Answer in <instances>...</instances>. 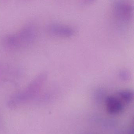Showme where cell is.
Here are the masks:
<instances>
[{
  "label": "cell",
  "mask_w": 134,
  "mask_h": 134,
  "mask_svg": "<svg viewBox=\"0 0 134 134\" xmlns=\"http://www.w3.org/2000/svg\"><path fill=\"white\" fill-rule=\"evenodd\" d=\"M106 106L107 112L112 114L120 113L124 107L121 101L114 96H109L107 98Z\"/></svg>",
  "instance_id": "1"
},
{
  "label": "cell",
  "mask_w": 134,
  "mask_h": 134,
  "mask_svg": "<svg viewBox=\"0 0 134 134\" xmlns=\"http://www.w3.org/2000/svg\"><path fill=\"white\" fill-rule=\"evenodd\" d=\"M58 34L62 36H71L73 34L74 30L70 27L63 25H58L55 28Z\"/></svg>",
  "instance_id": "2"
},
{
  "label": "cell",
  "mask_w": 134,
  "mask_h": 134,
  "mask_svg": "<svg viewBox=\"0 0 134 134\" xmlns=\"http://www.w3.org/2000/svg\"><path fill=\"white\" fill-rule=\"evenodd\" d=\"M119 96L121 99L127 103L130 102L133 100L134 93L131 90H123L118 93Z\"/></svg>",
  "instance_id": "3"
}]
</instances>
